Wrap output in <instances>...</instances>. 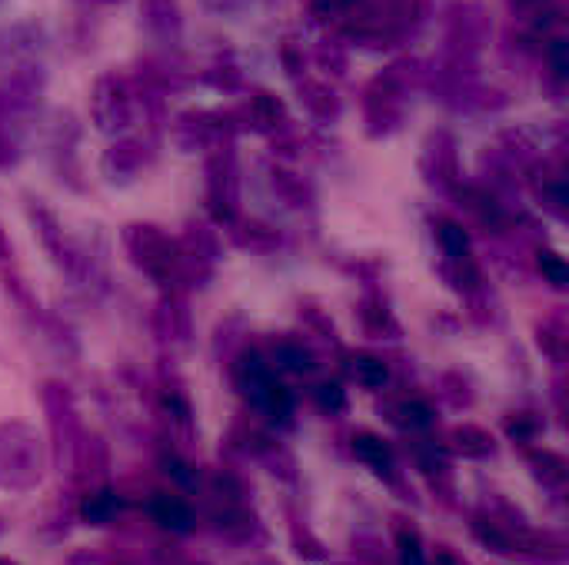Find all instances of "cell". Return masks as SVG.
<instances>
[{"instance_id":"obj_1","label":"cell","mask_w":569,"mask_h":565,"mask_svg":"<svg viewBox=\"0 0 569 565\" xmlns=\"http://www.w3.org/2000/svg\"><path fill=\"white\" fill-rule=\"evenodd\" d=\"M150 512H153V519L164 525V529H170V532H190V525H194V512H190V506L177 496H157Z\"/></svg>"},{"instance_id":"obj_2","label":"cell","mask_w":569,"mask_h":565,"mask_svg":"<svg viewBox=\"0 0 569 565\" xmlns=\"http://www.w3.org/2000/svg\"><path fill=\"white\" fill-rule=\"evenodd\" d=\"M253 400L264 406L266 413L273 416V419H287L290 416V409H293V396H290V389L287 386H280L277 379H270L260 393H253Z\"/></svg>"},{"instance_id":"obj_3","label":"cell","mask_w":569,"mask_h":565,"mask_svg":"<svg viewBox=\"0 0 569 565\" xmlns=\"http://www.w3.org/2000/svg\"><path fill=\"white\" fill-rule=\"evenodd\" d=\"M353 453L360 455L363 462H370L376 472H387L389 469V449L383 446V439H376L370 432H360V436L353 439Z\"/></svg>"},{"instance_id":"obj_4","label":"cell","mask_w":569,"mask_h":565,"mask_svg":"<svg viewBox=\"0 0 569 565\" xmlns=\"http://www.w3.org/2000/svg\"><path fill=\"white\" fill-rule=\"evenodd\" d=\"M117 509H120V499L113 496L111 489H104V492H97V496H90L84 502V519L87 523H111L113 515H117Z\"/></svg>"},{"instance_id":"obj_5","label":"cell","mask_w":569,"mask_h":565,"mask_svg":"<svg viewBox=\"0 0 569 565\" xmlns=\"http://www.w3.org/2000/svg\"><path fill=\"white\" fill-rule=\"evenodd\" d=\"M350 370H353V376L360 379L363 386H370V389L387 383V366H383L376 356H366V353L353 356V366H350Z\"/></svg>"},{"instance_id":"obj_6","label":"cell","mask_w":569,"mask_h":565,"mask_svg":"<svg viewBox=\"0 0 569 565\" xmlns=\"http://www.w3.org/2000/svg\"><path fill=\"white\" fill-rule=\"evenodd\" d=\"M277 363L283 366V370H290V372H310L313 370V356L306 353L304 346H296V343H283L277 349Z\"/></svg>"},{"instance_id":"obj_7","label":"cell","mask_w":569,"mask_h":565,"mask_svg":"<svg viewBox=\"0 0 569 565\" xmlns=\"http://www.w3.org/2000/svg\"><path fill=\"white\" fill-rule=\"evenodd\" d=\"M440 243H443V249L450 253V256H463L466 253V233L459 230L457 223H440Z\"/></svg>"},{"instance_id":"obj_8","label":"cell","mask_w":569,"mask_h":565,"mask_svg":"<svg viewBox=\"0 0 569 565\" xmlns=\"http://www.w3.org/2000/svg\"><path fill=\"white\" fill-rule=\"evenodd\" d=\"M430 419H433V409L427 402H406V406H403V423H406V426L423 429L430 426Z\"/></svg>"},{"instance_id":"obj_9","label":"cell","mask_w":569,"mask_h":565,"mask_svg":"<svg viewBox=\"0 0 569 565\" xmlns=\"http://www.w3.org/2000/svg\"><path fill=\"white\" fill-rule=\"evenodd\" d=\"M400 562L403 565H427L423 562V552H419V546H417V538L413 536H403L400 538Z\"/></svg>"},{"instance_id":"obj_10","label":"cell","mask_w":569,"mask_h":565,"mask_svg":"<svg viewBox=\"0 0 569 565\" xmlns=\"http://www.w3.org/2000/svg\"><path fill=\"white\" fill-rule=\"evenodd\" d=\"M319 406L323 409H343V389L336 386V383L319 386Z\"/></svg>"},{"instance_id":"obj_11","label":"cell","mask_w":569,"mask_h":565,"mask_svg":"<svg viewBox=\"0 0 569 565\" xmlns=\"http://www.w3.org/2000/svg\"><path fill=\"white\" fill-rule=\"evenodd\" d=\"M542 273L550 276V279H553L556 286H563V283H566V266H563V260H559V256H542Z\"/></svg>"},{"instance_id":"obj_12","label":"cell","mask_w":569,"mask_h":565,"mask_svg":"<svg viewBox=\"0 0 569 565\" xmlns=\"http://www.w3.org/2000/svg\"><path fill=\"white\" fill-rule=\"evenodd\" d=\"M167 472H173V479H181V483H194V476L187 472L181 459H167Z\"/></svg>"},{"instance_id":"obj_13","label":"cell","mask_w":569,"mask_h":565,"mask_svg":"<svg viewBox=\"0 0 569 565\" xmlns=\"http://www.w3.org/2000/svg\"><path fill=\"white\" fill-rule=\"evenodd\" d=\"M436 565H457V562H453L450 555H440V559H436Z\"/></svg>"}]
</instances>
